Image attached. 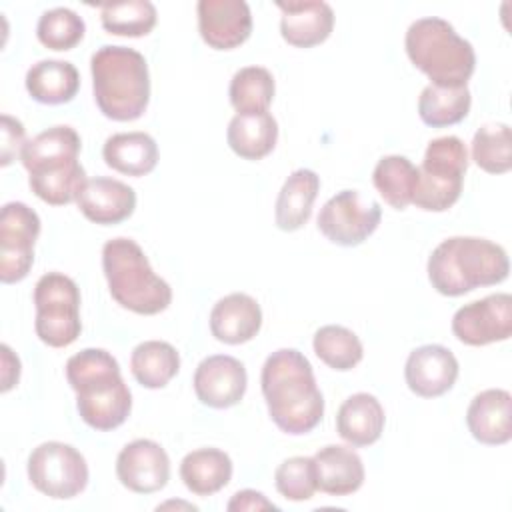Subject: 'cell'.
Instances as JSON below:
<instances>
[{
  "instance_id": "6da1fadb",
  "label": "cell",
  "mask_w": 512,
  "mask_h": 512,
  "mask_svg": "<svg viewBox=\"0 0 512 512\" xmlns=\"http://www.w3.org/2000/svg\"><path fill=\"white\" fill-rule=\"evenodd\" d=\"M262 394L272 422L286 434L312 432L324 416V398L312 364L294 348L272 352L262 366Z\"/></svg>"
},
{
  "instance_id": "7a4b0ae2",
  "label": "cell",
  "mask_w": 512,
  "mask_h": 512,
  "mask_svg": "<svg viewBox=\"0 0 512 512\" xmlns=\"http://www.w3.org/2000/svg\"><path fill=\"white\" fill-rule=\"evenodd\" d=\"M66 380L76 392L80 418L94 430L110 432L126 422L132 394L116 358L102 348H84L66 362Z\"/></svg>"
},
{
  "instance_id": "3957f363",
  "label": "cell",
  "mask_w": 512,
  "mask_h": 512,
  "mask_svg": "<svg viewBox=\"0 0 512 512\" xmlns=\"http://www.w3.org/2000/svg\"><path fill=\"white\" fill-rule=\"evenodd\" d=\"M508 272L506 250L478 236L446 238L428 258V280L442 296H462L480 286L500 284Z\"/></svg>"
},
{
  "instance_id": "277c9868",
  "label": "cell",
  "mask_w": 512,
  "mask_h": 512,
  "mask_svg": "<svg viewBox=\"0 0 512 512\" xmlns=\"http://www.w3.org/2000/svg\"><path fill=\"white\" fill-rule=\"evenodd\" d=\"M92 90L100 112L116 122L138 120L150 102L146 58L126 46H102L90 58Z\"/></svg>"
},
{
  "instance_id": "5b68a950",
  "label": "cell",
  "mask_w": 512,
  "mask_h": 512,
  "mask_svg": "<svg viewBox=\"0 0 512 512\" xmlns=\"http://www.w3.org/2000/svg\"><path fill=\"white\" fill-rule=\"evenodd\" d=\"M410 62L424 72L434 86L462 88L476 68V54L454 26L438 16L414 20L404 38Z\"/></svg>"
},
{
  "instance_id": "8992f818",
  "label": "cell",
  "mask_w": 512,
  "mask_h": 512,
  "mask_svg": "<svg viewBox=\"0 0 512 512\" xmlns=\"http://www.w3.org/2000/svg\"><path fill=\"white\" fill-rule=\"evenodd\" d=\"M102 270L110 296L134 314L154 316L172 302L170 284L152 270L144 250L130 238L120 236L104 244Z\"/></svg>"
},
{
  "instance_id": "52a82bcc",
  "label": "cell",
  "mask_w": 512,
  "mask_h": 512,
  "mask_svg": "<svg viewBox=\"0 0 512 512\" xmlns=\"http://www.w3.org/2000/svg\"><path fill=\"white\" fill-rule=\"evenodd\" d=\"M468 152L458 136H440L428 142L424 160L418 166V184L412 198L416 208L444 212L462 194Z\"/></svg>"
},
{
  "instance_id": "ba28073f",
  "label": "cell",
  "mask_w": 512,
  "mask_h": 512,
  "mask_svg": "<svg viewBox=\"0 0 512 512\" xmlns=\"http://www.w3.org/2000/svg\"><path fill=\"white\" fill-rule=\"evenodd\" d=\"M36 336L52 346L66 348L82 332L80 290L72 278L60 272H48L34 286Z\"/></svg>"
},
{
  "instance_id": "9c48e42d",
  "label": "cell",
  "mask_w": 512,
  "mask_h": 512,
  "mask_svg": "<svg viewBox=\"0 0 512 512\" xmlns=\"http://www.w3.org/2000/svg\"><path fill=\"white\" fill-rule=\"evenodd\" d=\"M28 480L38 492L54 500H68L86 488L88 464L70 444L42 442L28 456Z\"/></svg>"
},
{
  "instance_id": "30bf717a",
  "label": "cell",
  "mask_w": 512,
  "mask_h": 512,
  "mask_svg": "<svg viewBox=\"0 0 512 512\" xmlns=\"http://www.w3.org/2000/svg\"><path fill=\"white\" fill-rule=\"evenodd\" d=\"M382 218L376 200L364 198L358 190L334 194L318 214V230L338 246H358L374 234Z\"/></svg>"
},
{
  "instance_id": "8fae6325",
  "label": "cell",
  "mask_w": 512,
  "mask_h": 512,
  "mask_svg": "<svg viewBox=\"0 0 512 512\" xmlns=\"http://www.w3.org/2000/svg\"><path fill=\"white\" fill-rule=\"evenodd\" d=\"M40 234L38 214L24 202H8L0 212V280L20 282L34 264V242Z\"/></svg>"
},
{
  "instance_id": "7c38bea8",
  "label": "cell",
  "mask_w": 512,
  "mask_h": 512,
  "mask_svg": "<svg viewBox=\"0 0 512 512\" xmlns=\"http://www.w3.org/2000/svg\"><path fill=\"white\" fill-rule=\"evenodd\" d=\"M452 332L468 346L508 340L512 334V296L498 292L464 304L452 316Z\"/></svg>"
},
{
  "instance_id": "4fadbf2b",
  "label": "cell",
  "mask_w": 512,
  "mask_h": 512,
  "mask_svg": "<svg viewBox=\"0 0 512 512\" xmlns=\"http://www.w3.org/2000/svg\"><path fill=\"white\" fill-rule=\"evenodd\" d=\"M116 476L124 488L136 494H152L168 484L170 458L158 442L138 438L120 450Z\"/></svg>"
},
{
  "instance_id": "5bb4252c",
  "label": "cell",
  "mask_w": 512,
  "mask_h": 512,
  "mask_svg": "<svg viewBox=\"0 0 512 512\" xmlns=\"http://www.w3.org/2000/svg\"><path fill=\"white\" fill-rule=\"evenodd\" d=\"M196 12L200 36L214 50H232L250 38L252 14L244 0H200Z\"/></svg>"
},
{
  "instance_id": "9a60e30c",
  "label": "cell",
  "mask_w": 512,
  "mask_h": 512,
  "mask_svg": "<svg viewBox=\"0 0 512 512\" xmlns=\"http://www.w3.org/2000/svg\"><path fill=\"white\" fill-rule=\"evenodd\" d=\"M192 384L204 406L222 410L236 406L244 398L248 376L244 364L234 356L214 354L198 364Z\"/></svg>"
},
{
  "instance_id": "2e32d148",
  "label": "cell",
  "mask_w": 512,
  "mask_h": 512,
  "mask_svg": "<svg viewBox=\"0 0 512 512\" xmlns=\"http://www.w3.org/2000/svg\"><path fill=\"white\" fill-rule=\"evenodd\" d=\"M408 388L420 398H438L446 394L458 378L456 356L440 344L414 348L404 366Z\"/></svg>"
},
{
  "instance_id": "e0dca14e",
  "label": "cell",
  "mask_w": 512,
  "mask_h": 512,
  "mask_svg": "<svg viewBox=\"0 0 512 512\" xmlns=\"http://www.w3.org/2000/svg\"><path fill=\"white\" fill-rule=\"evenodd\" d=\"M76 204L90 222L100 226H114L132 216L136 208V192L132 186L120 180L96 176L86 180L76 198Z\"/></svg>"
},
{
  "instance_id": "ac0fdd59",
  "label": "cell",
  "mask_w": 512,
  "mask_h": 512,
  "mask_svg": "<svg viewBox=\"0 0 512 512\" xmlns=\"http://www.w3.org/2000/svg\"><path fill=\"white\" fill-rule=\"evenodd\" d=\"M466 424L474 440L500 446L512 438V396L502 388H488L476 394L466 410Z\"/></svg>"
},
{
  "instance_id": "d6986e66",
  "label": "cell",
  "mask_w": 512,
  "mask_h": 512,
  "mask_svg": "<svg viewBox=\"0 0 512 512\" xmlns=\"http://www.w3.org/2000/svg\"><path fill=\"white\" fill-rule=\"evenodd\" d=\"M260 326V304L244 292H232L220 298L210 312V332L224 344H244L260 332Z\"/></svg>"
},
{
  "instance_id": "ffe728a7",
  "label": "cell",
  "mask_w": 512,
  "mask_h": 512,
  "mask_svg": "<svg viewBox=\"0 0 512 512\" xmlns=\"http://www.w3.org/2000/svg\"><path fill=\"white\" fill-rule=\"evenodd\" d=\"M282 12L280 34L296 48L322 44L334 28V10L326 2H276Z\"/></svg>"
},
{
  "instance_id": "44dd1931",
  "label": "cell",
  "mask_w": 512,
  "mask_h": 512,
  "mask_svg": "<svg viewBox=\"0 0 512 512\" xmlns=\"http://www.w3.org/2000/svg\"><path fill=\"white\" fill-rule=\"evenodd\" d=\"M386 416L380 400L368 392L352 394L336 414V432L354 448L374 444L384 430Z\"/></svg>"
},
{
  "instance_id": "7402d4cb",
  "label": "cell",
  "mask_w": 512,
  "mask_h": 512,
  "mask_svg": "<svg viewBox=\"0 0 512 512\" xmlns=\"http://www.w3.org/2000/svg\"><path fill=\"white\" fill-rule=\"evenodd\" d=\"M318 490L330 496L354 494L364 482L362 458L348 446L328 444L314 456Z\"/></svg>"
},
{
  "instance_id": "603a6c76",
  "label": "cell",
  "mask_w": 512,
  "mask_h": 512,
  "mask_svg": "<svg viewBox=\"0 0 512 512\" xmlns=\"http://www.w3.org/2000/svg\"><path fill=\"white\" fill-rule=\"evenodd\" d=\"M320 190V176L310 168L294 170L282 184L276 206H274V222L284 232L300 230L310 214L312 204Z\"/></svg>"
},
{
  "instance_id": "cb8c5ba5",
  "label": "cell",
  "mask_w": 512,
  "mask_h": 512,
  "mask_svg": "<svg viewBox=\"0 0 512 512\" xmlns=\"http://www.w3.org/2000/svg\"><path fill=\"white\" fill-rule=\"evenodd\" d=\"M30 190L50 206H64L78 198L86 184V170L78 158L48 162L28 170Z\"/></svg>"
},
{
  "instance_id": "d4e9b609",
  "label": "cell",
  "mask_w": 512,
  "mask_h": 512,
  "mask_svg": "<svg viewBox=\"0 0 512 512\" xmlns=\"http://www.w3.org/2000/svg\"><path fill=\"white\" fill-rule=\"evenodd\" d=\"M102 158L112 170L140 178L156 168L158 144L146 132H118L106 138Z\"/></svg>"
},
{
  "instance_id": "484cf974",
  "label": "cell",
  "mask_w": 512,
  "mask_h": 512,
  "mask_svg": "<svg viewBox=\"0 0 512 512\" xmlns=\"http://www.w3.org/2000/svg\"><path fill=\"white\" fill-rule=\"evenodd\" d=\"M26 90L40 104H66L80 88V74L72 62L40 60L26 72Z\"/></svg>"
},
{
  "instance_id": "4316f807",
  "label": "cell",
  "mask_w": 512,
  "mask_h": 512,
  "mask_svg": "<svg viewBox=\"0 0 512 512\" xmlns=\"http://www.w3.org/2000/svg\"><path fill=\"white\" fill-rule=\"evenodd\" d=\"M230 150L244 160H262L278 140V122L270 112L236 114L226 130Z\"/></svg>"
},
{
  "instance_id": "83f0119b",
  "label": "cell",
  "mask_w": 512,
  "mask_h": 512,
  "mask_svg": "<svg viewBox=\"0 0 512 512\" xmlns=\"http://www.w3.org/2000/svg\"><path fill=\"white\" fill-rule=\"evenodd\" d=\"M180 478L192 494L212 496L230 482L232 460L218 448L192 450L180 462Z\"/></svg>"
},
{
  "instance_id": "f1b7e54d",
  "label": "cell",
  "mask_w": 512,
  "mask_h": 512,
  "mask_svg": "<svg viewBox=\"0 0 512 512\" xmlns=\"http://www.w3.org/2000/svg\"><path fill=\"white\" fill-rule=\"evenodd\" d=\"M130 370L140 386L158 390L178 374L180 354L170 342L146 340L132 350Z\"/></svg>"
},
{
  "instance_id": "f546056e",
  "label": "cell",
  "mask_w": 512,
  "mask_h": 512,
  "mask_svg": "<svg viewBox=\"0 0 512 512\" xmlns=\"http://www.w3.org/2000/svg\"><path fill=\"white\" fill-rule=\"evenodd\" d=\"M372 182L386 204H390L394 210H404L408 204H412L416 192L418 166L400 154L384 156L378 160L372 172Z\"/></svg>"
},
{
  "instance_id": "4dcf8cb0",
  "label": "cell",
  "mask_w": 512,
  "mask_h": 512,
  "mask_svg": "<svg viewBox=\"0 0 512 512\" xmlns=\"http://www.w3.org/2000/svg\"><path fill=\"white\" fill-rule=\"evenodd\" d=\"M472 96L466 86L442 88L428 84L418 98V116L426 126L444 128L462 122L470 112Z\"/></svg>"
},
{
  "instance_id": "1f68e13d",
  "label": "cell",
  "mask_w": 512,
  "mask_h": 512,
  "mask_svg": "<svg viewBox=\"0 0 512 512\" xmlns=\"http://www.w3.org/2000/svg\"><path fill=\"white\" fill-rule=\"evenodd\" d=\"M274 76L262 66L240 68L228 88L230 104L238 114H260L268 112L274 100Z\"/></svg>"
},
{
  "instance_id": "d6a6232c",
  "label": "cell",
  "mask_w": 512,
  "mask_h": 512,
  "mask_svg": "<svg viewBox=\"0 0 512 512\" xmlns=\"http://www.w3.org/2000/svg\"><path fill=\"white\" fill-rule=\"evenodd\" d=\"M80 148L82 140L72 126H52L26 142L20 160L26 170H32L40 164L78 158Z\"/></svg>"
},
{
  "instance_id": "836d02e7",
  "label": "cell",
  "mask_w": 512,
  "mask_h": 512,
  "mask_svg": "<svg viewBox=\"0 0 512 512\" xmlns=\"http://www.w3.org/2000/svg\"><path fill=\"white\" fill-rule=\"evenodd\" d=\"M316 356L330 366L332 370L346 372L352 370L364 356V348L360 338L338 324H328L316 330L312 340Z\"/></svg>"
},
{
  "instance_id": "e575fe53",
  "label": "cell",
  "mask_w": 512,
  "mask_h": 512,
  "mask_svg": "<svg viewBox=\"0 0 512 512\" xmlns=\"http://www.w3.org/2000/svg\"><path fill=\"white\" fill-rule=\"evenodd\" d=\"M102 28L114 36L140 38L152 32L156 26L158 14L152 2L148 0H128L100 6Z\"/></svg>"
},
{
  "instance_id": "d590c367",
  "label": "cell",
  "mask_w": 512,
  "mask_h": 512,
  "mask_svg": "<svg viewBox=\"0 0 512 512\" xmlns=\"http://www.w3.org/2000/svg\"><path fill=\"white\" fill-rule=\"evenodd\" d=\"M472 160L488 174L512 168V130L508 124H484L472 138Z\"/></svg>"
},
{
  "instance_id": "8d00e7d4",
  "label": "cell",
  "mask_w": 512,
  "mask_h": 512,
  "mask_svg": "<svg viewBox=\"0 0 512 512\" xmlns=\"http://www.w3.org/2000/svg\"><path fill=\"white\" fill-rule=\"evenodd\" d=\"M86 24L82 16H78L74 10L58 6L52 10H46L36 26V36L42 46L64 52L72 50L80 40L84 38Z\"/></svg>"
},
{
  "instance_id": "74e56055",
  "label": "cell",
  "mask_w": 512,
  "mask_h": 512,
  "mask_svg": "<svg viewBox=\"0 0 512 512\" xmlns=\"http://www.w3.org/2000/svg\"><path fill=\"white\" fill-rule=\"evenodd\" d=\"M276 490L292 502H304L318 490L314 460L308 456L286 458L274 472Z\"/></svg>"
},
{
  "instance_id": "f35d334b",
  "label": "cell",
  "mask_w": 512,
  "mask_h": 512,
  "mask_svg": "<svg viewBox=\"0 0 512 512\" xmlns=\"http://www.w3.org/2000/svg\"><path fill=\"white\" fill-rule=\"evenodd\" d=\"M2 146H0V164L8 166L12 160H16L18 156H22V150L26 146V130L24 124L10 116V114H2Z\"/></svg>"
},
{
  "instance_id": "ab89813d",
  "label": "cell",
  "mask_w": 512,
  "mask_h": 512,
  "mask_svg": "<svg viewBox=\"0 0 512 512\" xmlns=\"http://www.w3.org/2000/svg\"><path fill=\"white\" fill-rule=\"evenodd\" d=\"M226 508L230 512H234V510H238V512L240 510H278V506L274 502H270L262 492H256V490H250V488L238 490L230 498Z\"/></svg>"
},
{
  "instance_id": "60d3db41",
  "label": "cell",
  "mask_w": 512,
  "mask_h": 512,
  "mask_svg": "<svg viewBox=\"0 0 512 512\" xmlns=\"http://www.w3.org/2000/svg\"><path fill=\"white\" fill-rule=\"evenodd\" d=\"M0 350H2V392H8L20 380V360L18 356L12 354L8 344H2Z\"/></svg>"
}]
</instances>
